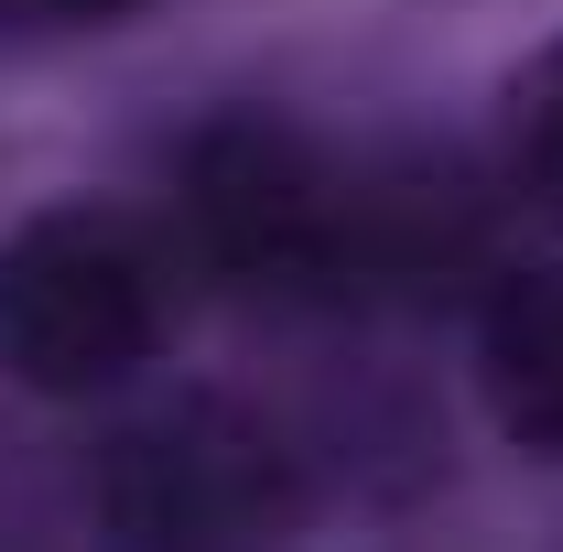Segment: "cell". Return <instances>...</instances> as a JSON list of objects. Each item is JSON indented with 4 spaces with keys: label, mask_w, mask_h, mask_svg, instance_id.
<instances>
[{
    "label": "cell",
    "mask_w": 563,
    "mask_h": 552,
    "mask_svg": "<svg viewBox=\"0 0 563 552\" xmlns=\"http://www.w3.org/2000/svg\"><path fill=\"white\" fill-rule=\"evenodd\" d=\"M185 261L120 207H44L0 239V379L44 401H98L141 379L174 336Z\"/></svg>",
    "instance_id": "obj_1"
},
{
    "label": "cell",
    "mask_w": 563,
    "mask_h": 552,
    "mask_svg": "<svg viewBox=\"0 0 563 552\" xmlns=\"http://www.w3.org/2000/svg\"><path fill=\"white\" fill-rule=\"evenodd\" d=\"M347 163L261 109L174 152V239L239 292H347Z\"/></svg>",
    "instance_id": "obj_2"
},
{
    "label": "cell",
    "mask_w": 563,
    "mask_h": 552,
    "mask_svg": "<svg viewBox=\"0 0 563 552\" xmlns=\"http://www.w3.org/2000/svg\"><path fill=\"white\" fill-rule=\"evenodd\" d=\"M98 520L131 542H272L303 520L292 444L239 401H152L98 444Z\"/></svg>",
    "instance_id": "obj_3"
},
{
    "label": "cell",
    "mask_w": 563,
    "mask_h": 552,
    "mask_svg": "<svg viewBox=\"0 0 563 552\" xmlns=\"http://www.w3.org/2000/svg\"><path fill=\"white\" fill-rule=\"evenodd\" d=\"M477 390L509 444L563 455V272H498L477 314Z\"/></svg>",
    "instance_id": "obj_4"
},
{
    "label": "cell",
    "mask_w": 563,
    "mask_h": 552,
    "mask_svg": "<svg viewBox=\"0 0 563 552\" xmlns=\"http://www.w3.org/2000/svg\"><path fill=\"white\" fill-rule=\"evenodd\" d=\"M498 152H509V185L542 217H563V44L509 76V98H498Z\"/></svg>",
    "instance_id": "obj_5"
},
{
    "label": "cell",
    "mask_w": 563,
    "mask_h": 552,
    "mask_svg": "<svg viewBox=\"0 0 563 552\" xmlns=\"http://www.w3.org/2000/svg\"><path fill=\"white\" fill-rule=\"evenodd\" d=\"M120 11H141V0H0V22H22V33H87Z\"/></svg>",
    "instance_id": "obj_6"
}]
</instances>
